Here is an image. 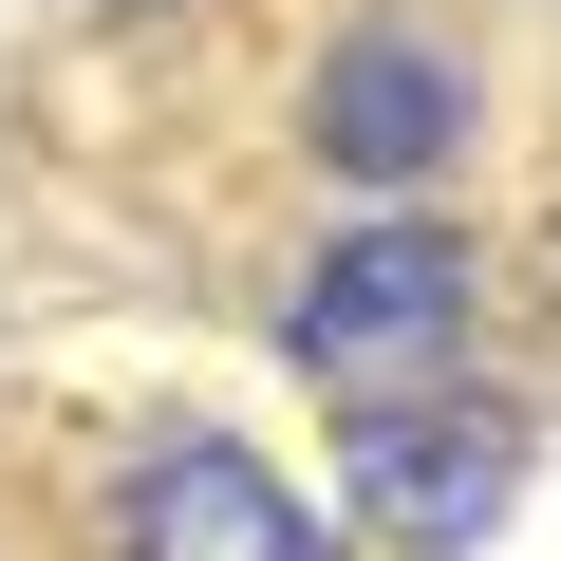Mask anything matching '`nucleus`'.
<instances>
[{"label": "nucleus", "instance_id": "f257e3e1", "mask_svg": "<svg viewBox=\"0 0 561 561\" xmlns=\"http://www.w3.org/2000/svg\"><path fill=\"white\" fill-rule=\"evenodd\" d=\"M468 337H486V243L449 206H375V225H337L300 280H280V375H300L319 412L449 393Z\"/></svg>", "mask_w": 561, "mask_h": 561}, {"label": "nucleus", "instance_id": "20e7f679", "mask_svg": "<svg viewBox=\"0 0 561 561\" xmlns=\"http://www.w3.org/2000/svg\"><path fill=\"white\" fill-rule=\"evenodd\" d=\"M113 561H337V524L280 486L243 431H150L113 468Z\"/></svg>", "mask_w": 561, "mask_h": 561}, {"label": "nucleus", "instance_id": "7ed1b4c3", "mask_svg": "<svg viewBox=\"0 0 561 561\" xmlns=\"http://www.w3.org/2000/svg\"><path fill=\"white\" fill-rule=\"evenodd\" d=\"M468 57L449 38H412V20H375V38H337L319 76H300V150L337 169V187H375V206H412V187H449L468 169Z\"/></svg>", "mask_w": 561, "mask_h": 561}, {"label": "nucleus", "instance_id": "39448f33", "mask_svg": "<svg viewBox=\"0 0 561 561\" xmlns=\"http://www.w3.org/2000/svg\"><path fill=\"white\" fill-rule=\"evenodd\" d=\"M94 20H187V0H94Z\"/></svg>", "mask_w": 561, "mask_h": 561}, {"label": "nucleus", "instance_id": "f03ea898", "mask_svg": "<svg viewBox=\"0 0 561 561\" xmlns=\"http://www.w3.org/2000/svg\"><path fill=\"white\" fill-rule=\"evenodd\" d=\"M524 468H542V412H505V393H375V412H337V505L393 542V561H468L505 505H524Z\"/></svg>", "mask_w": 561, "mask_h": 561}]
</instances>
